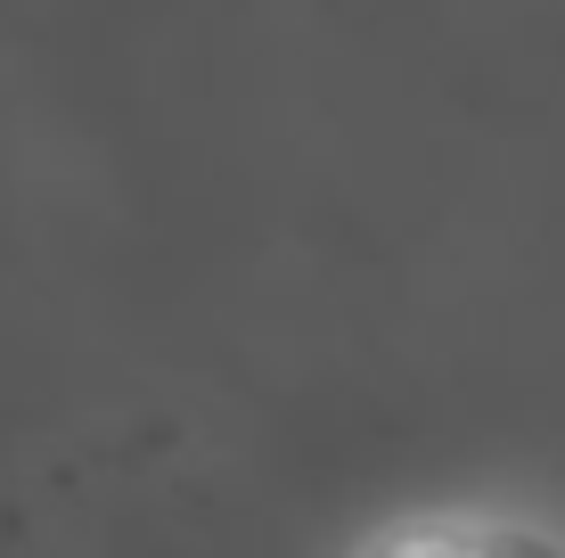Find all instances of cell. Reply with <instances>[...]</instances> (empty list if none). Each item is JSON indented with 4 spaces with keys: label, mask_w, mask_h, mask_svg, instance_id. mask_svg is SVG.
Here are the masks:
<instances>
[{
    "label": "cell",
    "mask_w": 565,
    "mask_h": 558,
    "mask_svg": "<svg viewBox=\"0 0 565 558\" xmlns=\"http://www.w3.org/2000/svg\"><path fill=\"white\" fill-rule=\"evenodd\" d=\"M361 558H565V543L516 517H418L369 543Z\"/></svg>",
    "instance_id": "6da1fadb"
}]
</instances>
